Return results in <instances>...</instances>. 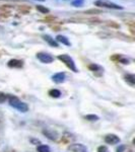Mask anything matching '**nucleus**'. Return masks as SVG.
I'll return each mask as SVG.
<instances>
[{"instance_id": "obj_15", "label": "nucleus", "mask_w": 135, "mask_h": 152, "mask_svg": "<svg viewBox=\"0 0 135 152\" xmlns=\"http://www.w3.org/2000/svg\"><path fill=\"white\" fill-rule=\"evenodd\" d=\"M88 68H90V70L92 71V72H97V71H101L102 72L103 71V68L102 67H100L99 65H97V64H92V65H90L88 66Z\"/></svg>"}, {"instance_id": "obj_22", "label": "nucleus", "mask_w": 135, "mask_h": 152, "mask_svg": "<svg viewBox=\"0 0 135 152\" xmlns=\"http://www.w3.org/2000/svg\"><path fill=\"white\" fill-rule=\"evenodd\" d=\"M38 1H42V2H43V1H45V0H38Z\"/></svg>"}, {"instance_id": "obj_9", "label": "nucleus", "mask_w": 135, "mask_h": 152, "mask_svg": "<svg viewBox=\"0 0 135 152\" xmlns=\"http://www.w3.org/2000/svg\"><path fill=\"white\" fill-rule=\"evenodd\" d=\"M52 79L55 83H62L65 80V73L64 72H59L56 73L52 76Z\"/></svg>"}, {"instance_id": "obj_1", "label": "nucleus", "mask_w": 135, "mask_h": 152, "mask_svg": "<svg viewBox=\"0 0 135 152\" xmlns=\"http://www.w3.org/2000/svg\"><path fill=\"white\" fill-rule=\"evenodd\" d=\"M8 102L10 107L16 109L18 111L21 112V113H26L29 111V105L26 104V102H23L21 100H19L18 97L14 96V95H11V96L8 97Z\"/></svg>"}, {"instance_id": "obj_21", "label": "nucleus", "mask_w": 135, "mask_h": 152, "mask_svg": "<svg viewBox=\"0 0 135 152\" xmlns=\"http://www.w3.org/2000/svg\"><path fill=\"white\" fill-rule=\"evenodd\" d=\"M31 141L33 142V143H40V141H39V140H34V139H32Z\"/></svg>"}, {"instance_id": "obj_8", "label": "nucleus", "mask_w": 135, "mask_h": 152, "mask_svg": "<svg viewBox=\"0 0 135 152\" xmlns=\"http://www.w3.org/2000/svg\"><path fill=\"white\" fill-rule=\"evenodd\" d=\"M8 66L10 68H23V62L21 60H18V59H11L8 61Z\"/></svg>"}, {"instance_id": "obj_16", "label": "nucleus", "mask_w": 135, "mask_h": 152, "mask_svg": "<svg viewBox=\"0 0 135 152\" xmlns=\"http://www.w3.org/2000/svg\"><path fill=\"white\" fill-rule=\"evenodd\" d=\"M84 118L87 120V121H92V122L98 121V120H99V117H98L97 115H87Z\"/></svg>"}, {"instance_id": "obj_17", "label": "nucleus", "mask_w": 135, "mask_h": 152, "mask_svg": "<svg viewBox=\"0 0 135 152\" xmlns=\"http://www.w3.org/2000/svg\"><path fill=\"white\" fill-rule=\"evenodd\" d=\"M37 9H38L39 11L42 12V13H49V9L48 8H46V7H44V6H42V5H38L37 6Z\"/></svg>"}, {"instance_id": "obj_10", "label": "nucleus", "mask_w": 135, "mask_h": 152, "mask_svg": "<svg viewBox=\"0 0 135 152\" xmlns=\"http://www.w3.org/2000/svg\"><path fill=\"white\" fill-rule=\"evenodd\" d=\"M43 38H44V40H45L47 43L49 44V45H51L52 47H56L57 48L58 47V44H57V42H56L54 39L51 38L50 36H48V35H46V36H43Z\"/></svg>"}, {"instance_id": "obj_12", "label": "nucleus", "mask_w": 135, "mask_h": 152, "mask_svg": "<svg viewBox=\"0 0 135 152\" xmlns=\"http://www.w3.org/2000/svg\"><path fill=\"white\" fill-rule=\"evenodd\" d=\"M56 40H57L58 42H60V43H62L63 45H66V46H70L71 44H70V42L68 41V39L66 38V37L64 36H57V38H56Z\"/></svg>"}, {"instance_id": "obj_3", "label": "nucleus", "mask_w": 135, "mask_h": 152, "mask_svg": "<svg viewBox=\"0 0 135 152\" xmlns=\"http://www.w3.org/2000/svg\"><path fill=\"white\" fill-rule=\"evenodd\" d=\"M95 4L99 7H106V8H112V9H122L123 7L118 5V4L112 3L109 1H104V0H98L95 2Z\"/></svg>"}, {"instance_id": "obj_2", "label": "nucleus", "mask_w": 135, "mask_h": 152, "mask_svg": "<svg viewBox=\"0 0 135 152\" xmlns=\"http://www.w3.org/2000/svg\"><path fill=\"white\" fill-rule=\"evenodd\" d=\"M58 59L61 61L62 63H64V64L67 66L68 68L71 70V71H73V72H78V70H77V67H76V65H75V63H74V61H73V59L70 57L69 55H67V54H63V55H59L58 56Z\"/></svg>"}, {"instance_id": "obj_4", "label": "nucleus", "mask_w": 135, "mask_h": 152, "mask_svg": "<svg viewBox=\"0 0 135 152\" xmlns=\"http://www.w3.org/2000/svg\"><path fill=\"white\" fill-rule=\"evenodd\" d=\"M68 150L71 152H87V147L84 146L83 144L80 143H74V144H70L68 146Z\"/></svg>"}, {"instance_id": "obj_13", "label": "nucleus", "mask_w": 135, "mask_h": 152, "mask_svg": "<svg viewBox=\"0 0 135 152\" xmlns=\"http://www.w3.org/2000/svg\"><path fill=\"white\" fill-rule=\"evenodd\" d=\"M49 95H50L51 97H54V99H58V97L61 96V92H60V90L54 88V89H51L50 91H49Z\"/></svg>"}, {"instance_id": "obj_5", "label": "nucleus", "mask_w": 135, "mask_h": 152, "mask_svg": "<svg viewBox=\"0 0 135 152\" xmlns=\"http://www.w3.org/2000/svg\"><path fill=\"white\" fill-rule=\"evenodd\" d=\"M37 58H38L42 63H45V64L52 63L54 61V58L48 53H38L37 54Z\"/></svg>"}, {"instance_id": "obj_18", "label": "nucleus", "mask_w": 135, "mask_h": 152, "mask_svg": "<svg viewBox=\"0 0 135 152\" xmlns=\"http://www.w3.org/2000/svg\"><path fill=\"white\" fill-rule=\"evenodd\" d=\"M6 100H7V95L0 91V104H4Z\"/></svg>"}, {"instance_id": "obj_14", "label": "nucleus", "mask_w": 135, "mask_h": 152, "mask_svg": "<svg viewBox=\"0 0 135 152\" xmlns=\"http://www.w3.org/2000/svg\"><path fill=\"white\" fill-rule=\"evenodd\" d=\"M37 151L38 152H51V149L48 145H39L37 147Z\"/></svg>"}, {"instance_id": "obj_11", "label": "nucleus", "mask_w": 135, "mask_h": 152, "mask_svg": "<svg viewBox=\"0 0 135 152\" xmlns=\"http://www.w3.org/2000/svg\"><path fill=\"white\" fill-rule=\"evenodd\" d=\"M125 81L129 83L131 86H134L135 84V76L133 74H127L125 75Z\"/></svg>"}, {"instance_id": "obj_20", "label": "nucleus", "mask_w": 135, "mask_h": 152, "mask_svg": "<svg viewBox=\"0 0 135 152\" xmlns=\"http://www.w3.org/2000/svg\"><path fill=\"white\" fill-rule=\"evenodd\" d=\"M125 149V146H120L119 148L117 149V152H122Z\"/></svg>"}, {"instance_id": "obj_7", "label": "nucleus", "mask_w": 135, "mask_h": 152, "mask_svg": "<svg viewBox=\"0 0 135 152\" xmlns=\"http://www.w3.org/2000/svg\"><path fill=\"white\" fill-rule=\"evenodd\" d=\"M43 134L45 135L47 138H49L50 140H53V141H56L58 139V134L56 133L55 131L53 130H50V129H47V130H44L43 131Z\"/></svg>"}, {"instance_id": "obj_6", "label": "nucleus", "mask_w": 135, "mask_h": 152, "mask_svg": "<svg viewBox=\"0 0 135 152\" xmlns=\"http://www.w3.org/2000/svg\"><path fill=\"white\" fill-rule=\"evenodd\" d=\"M105 142L110 145H115V144L120 143V138L115 134H108L105 136Z\"/></svg>"}, {"instance_id": "obj_19", "label": "nucleus", "mask_w": 135, "mask_h": 152, "mask_svg": "<svg viewBox=\"0 0 135 152\" xmlns=\"http://www.w3.org/2000/svg\"><path fill=\"white\" fill-rule=\"evenodd\" d=\"M98 152H110V150L108 149L107 146H100L98 148Z\"/></svg>"}]
</instances>
